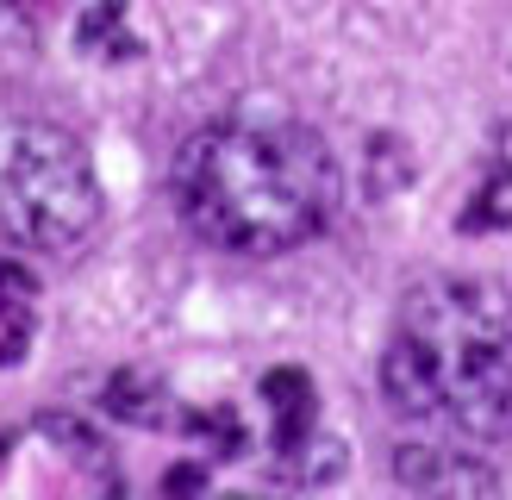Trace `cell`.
I'll use <instances>...</instances> for the list:
<instances>
[{
  "mask_svg": "<svg viewBox=\"0 0 512 500\" xmlns=\"http://www.w3.org/2000/svg\"><path fill=\"white\" fill-rule=\"evenodd\" d=\"M175 213L232 257H281L338 213V163L288 119H225L194 132L169 169Z\"/></svg>",
  "mask_w": 512,
  "mask_h": 500,
  "instance_id": "obj_1",
  "label": "cell"
},
{
  "mask_svg": "<svg viewBox=\"0 0 512 500\" xmlns=\"http://www.w3.org/2000/svg\"><path fill=\"white\" fill-rule=\"evenodd\" d=\"M381 394L450 438H512V294L488 275L419 282L381 350Z\"/></svg>",
  "mask_w": 512,
  "mask_h": 500,
  "instance_id": "obj_2",
  "label": "cell"
},
{
  "mask_svg": "<svg viewBox=\"0 0 512 500\" xmlns=\"http://www.w3.org/2000/svg\"><path fill=\"white\" fill-rule=\"evenodd\" d=\"M163 488H169V494H200V488H207V469L182 463V469H169V475H163Z\"/></svg>",
  "mask_w": 512,
  "mask_h": 500,
  "instance_id": "obj_11",
  "label": "cell"
},
{
  "mask_svg": "<svg viewBox=\"0 0 512 500\" xmlns=\"http://www.w3.org/2000/svg\"><path fill=\"white\" fill-rule=\"evenodd\" d=\"M32 332H38V282L25 263L0 257V369H13L25 357Z\"/></svg>",
  "mask_w": 512,
  "mask_h": 500,
  "instance_id": "obj_5",
  "label": "cell"
},
{
  "mask_svg": "<svg viewBox=\"0 0 512 500\" xmlns=\"http://www.w3.org/2000/svg\"><path fill=\"white\" fill-rule=\"evenodd\" d=\"M188 432H194V438H207L219 457H238V450H244V425H238V413H194V419H188Z\"/></svg>",
  "mask_w": 512,
  "mask_h": 500,
  "instance_id": "obj_9",
  "label": "cell"
},
{
  "mask_svg": "<svg viewBox=\"0 0 512 500\" xmlns=\"http://www.w3.org/2000/svg\"><path fill=\"white\" fill-rule=\"evenodd\" d=\"M44 432L57 438V444L69 450V457H88V463L100 457V438L88 432V425H75V419H63V413H50V419H44Z\"/></svg>",
  "mask_w": 512,
  "mask_h": 500,
  "instance_id": "obj_10",
  "label": "cell"
},
{
  "mask_svg": "<svg viewBox=\"0 0 512 500\" xmlns=\"http://www.w3.org/2000/svg\"><path fill=\"white\" fill-rule=\"evenodd\" d=\"M394 475L419 494H500V475L450 444H406L394 457Z\"/></svg>",
  "mask_w": 512,
  "mask_h": 500,
  "instance_id": "obj_4",
  "label": "cell"
},
{
  "mask_svg": "<svg viewBox=\"0 0 512 500\" xmlns=\"http://www.w3.org/2000/svg\"><path fill=\"white\" fill-rule=\"evenodd\" d=\"M263 400H269V419H275V450H294L300 438H313V382L306 369H269L263 375Z\"/></svg>",
  "mask_w": 512,
  "mask_h": 500,
  "instance_id": "obj_6",
  "label": "cell"
},
{
  "mask_svg": "<svg viewBox=\"0 0 512 500\" xmlns=\"http://www.w3.org/2000/svg\"><path fill=\"white\" fill-rule=\"evenodd\" d=\"M100 400H107V413L125 419V425H163L169 419V394L150 369H119Z\"/></svg>",
  "mask_w": 512,
  "mask_h": 500,
  "instance_id": "obj_7",
  "label": "cell"
},
{
  "mask_svg": "<svg viewBox=\"0 0 512 500\" xmlns=\"http://www.w3.org/2000/svg\"><path fill=\"white\" fill-rule=\"evenodd\" d=\"M100 219L88 150L50 119H0V238L19 250H69Z\"/></svg>",
  "mask_w": 512,
  "mask_h": 500,
  "instance_id": "obj_3",
  "label": "cell"
},
{
  "mask_svg": "<svg viewBox=\"0 0 512 500\" xmlns=\"http://www.w3.org/2000/svg\"><path fill=\"white\" fill-rule=\"evenodd\" d=\"M0 463H7V438H0Z\"/></svg>",
  "mask_w": 512,
  "mask_h": 500,
  "instance_id": "obj_12",
  "label": "cell"
},
{
  "mask_svg": "<svg viewBox=\"0 0 512 500\" xmlns=\"http://www.w3.org/2000/svg\"><path fill=\"white\" fill-rule=\"evenodd\" d=\"M82 44L100 50V57H132L138 38L125 32V0H100V7L82 19Z\"/></svg>",
  "mask_w": 512,
  "mask_h": 500,
  "instance_id": "obj_8",
  "label": "cell"
}]
</instances>
